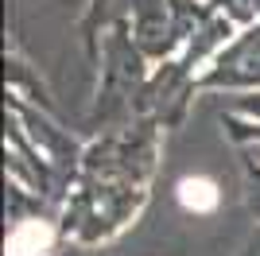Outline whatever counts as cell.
Returning <instances> with one entry per match:
<instances>
[{
  "instance_id": "obj_1",
  "label": "cell",
  "mask_w": 260,
  "mask_h": 256,
  "mask_svg": "<svg viewBox=\"0 0 260 256\" xmlns=\"http://www.w3.org/2000/svg\"><path fill=\"white\" fill-rule=\"evenodd\" d=\"M183 202H190V206H214V186L210 182H183Z\"/></svg>"
}]
</instances>
